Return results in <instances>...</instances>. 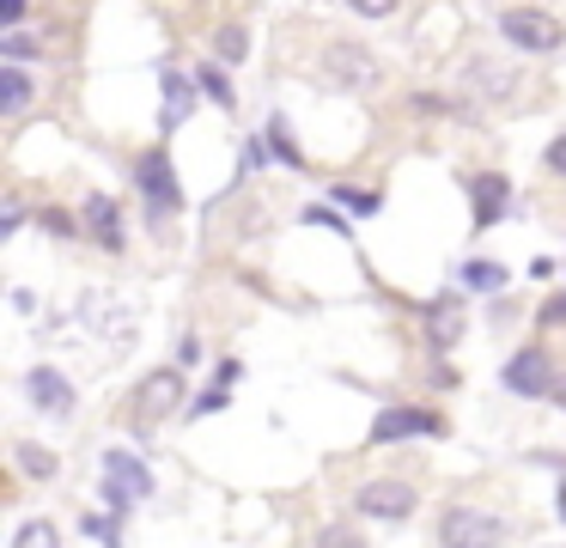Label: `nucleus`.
I'll return each instance as SVG.
<instances>
[{"label": "nucleus", "instance_id": "40", "mask_svg": "<svg viewBox=\"0 0 566 548\" xmlns=\"http://www.w3.org/2000/svg\"><path fill=\"white\" fill-rule=\"evenodd\" d=\"M554 506H560V524H566V482H560V494H554Z\"/></svg>", "mask_w": 566, "mask_h": 548}, {"label": "nucleus", "instance_id": "35", "mask_svg": "<svg viewBox=\"0 0 566 548\" xmlns=\"http://www.w3.org/2000/svg\"><path fill=\"white\" fill-rule=\"evenodd\" d=\"M542 165H548L554 177H566V134H554V141H548V153H542Z\"/></svg>", "mask_w": 566, "mask_h": 548}, {"label": "nucleus", "instance_id": "34", "mask_svg": "<svg viewBox=\"0 0 566 548\" xmlns=\"http://www.w3.org/2000/svg\"><path fill=\"white\" fill-rule=\"evenodd\" d=\"M415 110H420V116H457L451 97H432V92H420V97H415Z\"/></svg>", "mask_w": 566, "mask_h": 548}, {"label": "nucleus", "instance_id": "8", "mask_svg": "<svg viewBox=\"0 0 566 548\" xmlns=\"http://www.w3.org/2000/svg\"><path fill=\"white\" fill-rule=\"evenodd\" d=\"M196 110H201L196 73H184L177 61H159V134H177Z\"/></svg>", "mask_w": 566, "mask_h": 548}, {"label": "nucleus", "instance_id": "20", "mask_svg": "<svg viewBox=\"0 0 566 548\" xmlns=\"http://www.w3.org/2000/svg\"><path fill=\"white\" fill-rule=\"evenodd\" d=\"M505 280L512 275H505V262H493V256H469L463 262V287L469 292H505Z\"/></svg>", "mask_w": 566, "mask_h": 548}, {"label": "nucleus", "instance_id": "12", "mask_svg": "<svg viewBox=\"0 0 566 548\" xmlns=\"http://www.w3.org/2000/svg\"><path fill=\"white\" fill-rule=\"evenodd\" d=\"M505 214H512V177L505 170H475L469 177V219H475V231L500 226Z\"/></svg>", "mask_w": 566, "mask_h": 548}, {"label": "nucleus", "instance_id": "11", "mask_svg": "<svg viewBox=\"0 0 566 548\" xmlns=\"http://www.w3.org/2000/svg\"><path fill=\"white\" fill-rule=\"evenodd\" d=\"M25 396H31V409L50 414V421H74V409H80L67 372H55V365H31V372H25Z\"/></svg>", "mask_w": 566, "mask_h": 548}, {"label": "nucleus", "instance_id": "24", "mask_svg": "<svg viewBox=\"0 0 566 548\" xmlns=\"http://www.w3.org/2000/svg\"><path fill=\"white\" fill-rule=\"evenodd\" d=\"M80 530H86L98 548H123V518H116V511H86Z\"/></svg>", "mask_w": 566, "mask_h": 548}, {"label": "nucleus", "instance_id": "28", "mask_svg": "<svg viewBox=\"0 0 566 548\" xmlns=\"http://www.w3.org/2000/svg\"><path fill=\"white\" fill-rule=\"evenodd\" d=\"M38 226L43 231H55V238H80V214H67V207H38Z\"/></svg>", "mask_w": 566, "mask_h": 548}, {"label": "nucleus", "instance_id": "13", "mask_svg": "<svg viewBox=\"0 0 566 548\" xmlns=\"http://www.w3.org/2000/svg\"><path fill=\"white\" fill-rule=\"evenodd\" d=\"M420 323H427V341H432V353H451L457 341H463V292H439V299H427L420 304Z\"/></svg>", "mask_w": 566, "mask_h": 548}, {"label": "nucleus", "instance_id": "26", "mask_svg": "<svg viewBox=\"0 0 566 548\" xmlns=\"http://www.w3.org/2000/svg\"><path fill=\"white\" fill-rule=\"evenodd\" d=\"M298 219H305V226H323V231H342V238H347V231H354V226H347V214H342V207H335V201H311V207H305V214H298Z\"/></svg>", "mask_w": 566, "mask_h": 548}, {"label": "nucleus", "instance_id": "27", "mask_svg": "<svg viewBox=\"0 0 566 548\" xmlns=\"http://www.w3.org/2000/svg\"><path fill=\"white\" fill-rule=\"evenodd\" d=\"M226 409H232V390H226V384H208L196 402H189V421H208V414H226Z\"/></svg>", "mask_w": 566, "mask_h": 548}, {"label": "nucleus", "instance_id": "21", "mask_svg": "<svg viewBox=\"0 0 566 548\" xmlns=\"http://www.w3.org/2000/svg\"><path fill=\"white\" fill-rule=\"evenodd\" d=\"M196 85H201V97H213L220 110H238V92H232L220 61H196Z\"/></svg>", "mask_w": 566, "mask_h": 548}, {"label": "nucleus", "instance_id": "36", "mask_svg": "<svg viewBox=\"0 0 566 548\" xmlns=\"http://www.w3.org/2000/svg\"><path fill=\"white\" fill-rule=\"evenodd\" d=\"M177 365H184V372H189V365H201V335H184V341H177Z\"/></svg>", "mask_w": 566, "mask_h": 548}, {"label": "nucleus", "instance_id": "9", "mask_svg": "<svg viewBox=\"0 0 566 548\" xmlns=\"http://www.w3.org/2000/svg\"><path fill=\"white\" fill-rule=\"evenodd\" d=\"M80 226H86V238L98 244L104 256L128 250V219H123V201H116V195H86V201H80Z\"/></svg>", "mask_w": 566, "mask_h": 548}, {"label": "nucleus", "instance_id": "32", "mask_svg": "<svg viewBox=\"0 0 566 548\" xmlns=\"http://www.w3.org/2000/svg\"><path fill=\"white\" fill-rule=\"evenodd\" d=\"M25 219H31L25 201H7V214H0V238H19V231H25Z\"/></svg>", "mask_w": 566, "mask_h": 548}, {"label": "nucleus", "instance_id": "1", "mask_svg": "<svg viewBox=\"0 0 566 548\" xmlns=\"http://www.w3.org/2000/svg\"><path fill=\"white\" fill-rule=\"evenodd\" d=\"M98 469H104V494H98V499H104V511H116V518H128L140 499L159 494V482H153V463L140 457V451H128V445L104 451Z\"/></svg>", "mask_w": 566, "mask_h": 548}, {"label": "nucleus", "instance_id": "31", "mask_svg": "<svg viewBox=\"0 0 566 548\" xmlns=\"http://www.w3.org/2000/svg\"><path fill=\"white\" fill-rule=\"evenodd\" d=\"M31 0H0V31H25Z\"/></svg>", "mask_w": 566, "mask_h": 548}, {"label": "nucleus", "instance_id": "2", "mask_svg": "<svg viewBox=\"0 0 566 548\" xmlns=\"http://www.w3.org/2000/svg\"><path fill=\"white\" fill-rule=\"evenodd\" d=\"M135 189H140V201H147L153 231H165L184 214V183H177V165H171L165 146H147V153L135 158Z\"/></svg>", "mask_w": 566, "mask_h": 548}, {"label": "nucleus", "instance_id": "33", "mask_svg": "<svg viewBox=\"0 0 566 548\" xmlns=\"http://www.w3.org/2000/svg\"><path fill=\"white\" fill-rule=\"evenodd\" d=\"M396 7H402V0H347V12H359V19H390Z\"/></svg>", "mask_w": 566, "mask_h": 548}, {"label": "nucleus", "instance_id": "3", "mask_svg": "<svg viewBox=\"0 0 566 548\" xmlns=\"http://www.w3.org/2000/svg\"><path fill=\"white\" fill-rule=\"evenodd\" d=\"M171 414H189V396H184V365H159L135 384V433L153 438V426L171 421Z\"/></svg>", "mask_w": 566, "mask_h": 548}, {"label": "nucleus", "instance_id": "19", "mask_svg": "<svg viewBox=\"0 0 566 548\" xmlns=\"http://www.w3.org/2000/svg\"><path fill=\"white\" fill-rule=\"evenodd\" d=\"M329 201L342 207L347 219H371V214H384V195H378V189H359V183H335Z\"/></svg>", "mask_w": 566, "mask_h": 548}, {"label": "nucleus", "instance_id": "38", "mask_svg": "<svg viewBox=\"0 0 566 548\" xmlns=\"http://www.w3.org/2000/svg\"><path fill=\"white\" fill-rule=\"evenodd\" d=\"M536 323H566V292H554V299L542 304V311H536Z\"/></svg>", "mask_w": 566, "mask_h": 548}, {"label": "nucleus", "instance_id": "18", "mask_svg": "<svg viewBox=\"0 0 566 548\" xmlns=\"http://www.w3.org/2000/svg\"><path fill=\"white\" fill-rule=\"evenodd\" d=\"M262 134H269V153H274V165H286V170H305V146L293 141V128H286V116H281V110L269 116V128H262Z\"/></svg>", "mask_w": 566, "mask_h": 548}, {"label": "nucleus", "instance_id": "17", "mask_svg": "<svg viewBox=\"0 0 566 548\" xmlns=\"http://www.w3.org/2000/svg\"><path fill=\"white\" fill-rule=\"evenodd\" d=\"M512 73H505V68H469L463 73V92L469 97H488V104H505V97H512Z\"/></svg>", "mask_w": 566, "mask_h": 548}, {"label": "nucleus", "instance_id": "25", "mask_svg": "<svg viewBox=\"0 0 566 548\" xmlns=\"http://www.w3.org/2000/svg\"><path fill=\"white\" fill-rule=\"evenodd\" d=\"M13 548H62V530H55L50 518H25L13 530Z\"/></svg>", "mask_w": 566, "mask_h": 548}, {"label": "nucleus", "instance_id": "15", "mask_svg": "<svg viewBox=\"0 0 566 548\" xmlns=\"http://www.w3.org/2000/svg\"><path fill=\"white\" fill-rule=\"evenodd\" d=\"M31 97H38L31 73H25V68H13V61H0V110H7V116H25Z\"/></svg>", "mask_w": 566, "mask_h": 548}, {"label": "nucleus", "instance_id": "7", "mask_svg": "<svg viewBox=\"0 0 566 548\" xmlns=\"http://www.w3.org/2000/svg\"><path fill=\"white\" fill-rule=\"evenodd\" d=\"M500 384L512 390V396H524V402H548L554 384H560V372H554V353H548V348H517L512 360H505Z\"/></svg>", "mask_w": 566, "mask_h": 548}, {"label": "nucleus", "instance_id": "29", "mask_svg": "<svg viewBox=\"0 0 566 548\" xmlns=\"http://www.w3.org/2000/svg\"><path fill=\"white\" fill-rule=\"evenodd\" d=\"M262 165H274V153H269V134H244V153H238V170H262Z\"/></svg>", "mask_w": 566, "mask_h": 548}, {"label": "nucleus", "instance_id": "6", "mask_svg": "<svg viewBox=\"0 0 566 548\" xmlns=\"http://www.w3.org/2000/svg\"><path fill=\"white\" fill-rule=\"evenodd\" d=\"M439 548H505V518L488 506H451L439 518Z\"/></svg>", "mask_w": 566, "mask_h": 548}, {"label": "nucleus", "instance_id": "14", "mask_svg": "<svg viewBox=\"0 0 566 548\" xmlns=\"http://www.w3.org/2000/svg\"><path fill=\"white\" fill-rule=\"evenodd\" d=\"M329 80L342 85H371L378 80V68H371V55L359 43H329Z\"/></svg>", "mask_w": 566, "mask_h": 548}, {"label": "nucleus", "instance_id": "5", "mask_svg": "<svg viewBox=\"0 0 566 548\" xmlns=\"http://www.w3.org/2000/svg\"><path fill=\"white\" fill-rule=\"evenodd\" d=\"M500 37L517 55H560L566 49V24L542 7H505L500 12Z\"/></svg>", "mask_w": 566, "mask_h": 548}, {"label": "nucleus", "instance_id": "39", "mask_svg": "<svg viewBox=\"0 0 566 548\" xmlns=\"http://www.w3.org/2000/svg\"><path fill=\"white\" fill-rule=\"evenodd\" d=\"M548 402H554V409H566V372H560V384H554V396H548Z\"/></svg>", "mask_w": 566, "mask_h": 548}, {"label": "nucleus", "instance_id": "30", "mask_svg": "<svg viewBox=\"0 0 566 548\" xmlns=\"http://www.w3.org/2000/svg\"><path fill=\"white\" fill-rule=\"evenodd\" d=\"M317 548H366V536H359L354 524H323V530H317Z\"/></svg>", "mask_w": 566, "mask_h": 548}, {"label": "nucleus", "instance_id": "10", "mask_svg": "<svg viewBox=\"0 0 566 548\" xmlns=\"http://www.w3.org/2000/svg\"><path fill=\"white\" fill-rule=\"evenodd\" d=\"M415 506H420V494L408 482H366L354 494V511L359 518H378V524H402V518H415Z\"/></svg>", "mask_w": 566, "mask_h": 548}, {"label": "nucleus", "instance_id": "16", "mask_svg": "<svg viewBox=\"0 0 566 548\" xmlns=\"http://www.w3.org/2000/svg\"><path fill=\"white\" fill-rule=\"evenodd\" d=\"M13 463H19V475H31V482H55V469H62V457H55L50 445H38V438H19Z\"/></svg>", "mask_w": 566, "mask_h": 548}, {"label": "nucleus", "instance_id": "23", "mask_svg": "<svg viewBox=\"0 0 566 548\" xmlns=\"http://www.w3.org/2000/svg\"><path fill=\"white\" fill-rule=\"evenodd\" d=\"M43 55V43L31 31H0V61H13V68H31Z\"/></svg>", "mask_w": 566, "mask_h": 548}, {"label": "nucleus", "instance_id": "4", "mask_svg": "<svg viewBox=\"0 0 566 548\" xmlns=\"http://www.w3.org/2000/svg\"><path fill=\"white\" fill-rule=\"evenodd\" d=\"M451 433V421H444L439 409H427V402H384L378 414H371V445H408V438H444Z\"/></svg>", "mask_w": 566, "mask_h": 548}, {"label": "nucleus", "instance_id": "22", "mask_svg": "<svg viewBox=\"0 0 566 548\" xmlns=\"http://www.w3.org/2000/svg\"><path fill=\"white\" fill-rule=\"evenodd\" d=\"M244 55H250V31L244 24H220L213 31V61L220 68H244Z\"/></svg>", "mask_w": 566, "mask_h": 548}, {"label": "nucleus", "instance_id": "37", "mask_svg": "<svg viewBox=\"0 0 566 548\" xmlns=\"http://www.w3.org/2000/svg\"><path fill=\"white\" fill-rule=\"evenodd\" d=\"M238 378H244V360H220V365H213V384H226V390H232Z\"/></svg>", "mask_w": 566, "mask_h": 548}]
</instances>
